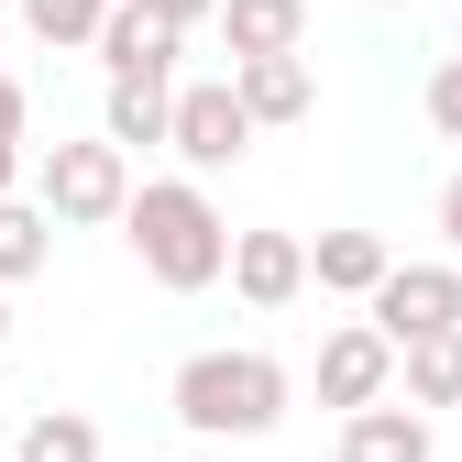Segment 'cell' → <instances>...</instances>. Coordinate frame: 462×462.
<instances>
[{
  "mask_svg": "<svg viewBox=\"0 0 462 462\" xmlns=\"http://www.w3.org/2000/svg\"><path fill=\"white\" fill-rule=\"evenodd\" d=\"M122 243H133V264L165 286V298H199V286H220V264H231V220L209 209L199 177H143L122 199Z\"/></svg>",
  "mask_w": 462,
  "mask_h": 462,
  "instance_id": "1",
  "label": "cell"
},
{
  "mask_svg": "<svg viewBox=\"0 0 462 462\" xmlns=\"http://www.w3.org/2000/svg\"><path fill=\"white\" fill-rule=\"evenodd\" d=\"M286 364L275 353H254V341H220V353H188L177 364V385H165V408H177V430H199V440H264L275 419H286Z\"/></svg>",
  "mask_w": 462,
  "mask_h": 462,
  "instance_id": "2",
  "label": "cell"
},
{
  "mask_svg": "<svg viewBox=\"0 0 462 462\" xmlns=\"http://www.w3.org/2000/svg\"><path fill=\"white\" fill-rule=\"evenodd\" d=\"M122 199H133V154H110L99 133H88V143H44V165H33V209H44L55 231L122 220Z\"/></svg>",
  "mask_w": 462,
  "mask_h": 462,
  "instance_id": "3",
  "label": "cell"
},
{
  "mask_svg": "<svg viewBox=\"0 0 462 462\" xmlns=\"http://www.w3.org/2000/svg\"><path fill=\"white\" fill-rule=\"evenodd\" d=\"M364 330L385 341V353L462 330V264H385V286L364 298Z\"/></svg>",
  "mask_w": 462,
  "mask_h": 462,
  "instance_id": "4",
  "label": "cell"
},
{
  "mask_svg": "<svg viewBox=\"0 0 462 462\" xmlns=\"http://www.w3.org/2000/svg\"><path fill=\"white\" fill-rule=\"evenodd\" d=\"M165 143L188 154V177H220V165H243V154H254V122H243V99H231V78L177 88V110H165Z\"/></svg>",
  "mask_w": 462,
  "mask_h": 462,
  "instance_id": "5",
  "label": "cell"
},
{
  "mask_svg": "<svg viewBox=\"0 0 462 462\" xmlns=\"http://www.w3.org/2000/svg\"><path fill=\"white\" fill-rule=\"evenodd\" d=\"M385 385H396V353H385L364 319H341L319 341V408H341V419H353V408H385Z\"/></svg>",
  "mask_w": 462,
  "mask_h": 462,
  "instance_id": "6",
  "label": "cell"
},
{
  "mask_svg": "<svg viewBox=\"0 0 462 462\" xmlns=\"http://www.w3.org/2000/svg\"><path fill=\"white\" fill-rule=\"evenodd\" d=\"M231 286H243L254 309H286V298H309V243L298 231H231Z\"/></svg>",
  "mask_w": 462,
  "mask_h": 462,
  "instance_id": "7",
  "label": "cell"
},
{
  "mask_svg": "<svg viewBox=\"0 0 462 462\" xmlns=\"http://www.w3.org/2000/svg\"><path fill=\"white\" fill-rule=\"evenodd\" d=\"M231 99H243L254 133H286L319 110V78H309V55H254V67H231Z\"/></svg>",
  "mask_w": 462,
  "mask_h": 462,
  "instance_id": "8",
  "label": "cell"
},
{
  "mask_svg": "<svg viewBox=\"0 0 462 462\" xmlns=\"http://www.w3.org/2000/svg\"><path fill=\"white\" fill-rule=\"evenodd\" d=\"M220 44H231V67H254V55H298L309 44V0H220Z\"/></svg>",
  "mask_w": 462,
  "mask_h": 462,
  "instance_id": "9",
  "label": "cell"
},
{
  "mask_svg": "<svg viewBox=\"0 0 462 462\" xmlns=\"http://www.w3.org/2000/svg\"><path fill=\"white\" fill-rule=\"evenodd\" d=\"M330 462H440V440H430L419 408H353L341 440H330Z\"/></svg>",
  "mask_w": 462,
  "mask_h": 462,
  "instance_id": "10",
  "label": "cell"
},
{
  "mask_svg": "<svg viewBox=\"0 0 462 462\" xmlns=\"http://www.w3.org/2000/svg\"><path fill=\"white\" fill-rule=\"evenodd\" d=\"M88 44H99V67H110V78H177V33L143 23L133 0H110V23H99Z\"/></svg>",
  "mask_w": 462,
  "mask_h": 462,
  "instance_id": "11",
  "label": "cell"
},
{
  "mask_svg": "<svg viewBox=\"0 0 462 462\" xmlns=\"http://www.w3.org/2000/svg\"><path fill=\"white\" fill-rule=\"evenodd\" d=\"M385 231H319V243H309V286H330V298H374V286H385Z\"/></svg>",
  "mask_w": 462,
  "mask_h": 462,
  "instance_id": "12",
  "label": "cell"
},
{
  "mask_svg": "<svg viewBox=\"0 0 462 462\" xmlns=\"http://www.w3.org/2000/svg\"><path fill=\"white\" fill-rule=\"evenodd\" d=\"M165 110H177V78H110L99 143H110V154H133V143H165Z\"/></svg>",
  "mask_w": 462,
  "mask_h": 462,
  "instance_id": "13",
  "label": "cell"
},
{
  "mask_svg": "<svg viewBox=\"0 0 462 462\" xmlns=\"http://www.w3.org/2000/svg\"><path fill=\"white\" fill-rule=\"evenodd\" d=\"M396 374H408V408H419V419H430V408H462V330L408 341V353H396Z\"/></svg>",
  "mask_w": 462,
  "mask_h": 462,
  "instance_id": "14",
  "label": "cell"
},
{
  "mask_svg": "<svg viewBox=\"0 0 462 462\" xmlns=\"http://www.w3.org/2000/svg\"><path fill=\"white\" fill-rule=\"evenodd\" d=\"M55 264V220L33 209V199H0V286H23V275H44Z\"/></svg>",
  "mask_w": 462,
  "mask_h": 462,
  "instance_id": "15",
  "label": "cell"
},
{
  "mask_svg": "<svg viewBox=\"0 0 462 462\" xmlns=\"http://www.w3.org/2000/svg\"><path fill=\"white\" fill-rule=\"evenodd\" d=\"M12 462H99V430H88L78 408H44V419H23Z\"/></svg>",
  "mask_w": 462,
  "mask_h": 462,
  "instance_id": "16",
  "label": "cell"
},
{
  "mask_svg": "<svg viewBox=\"0 0 462 462\" xmlns=\"http://www.w3.org/2000/svg\"><path fill=\"white\" fill-rule=\"evenodd\" d=\"M12 12H23L44 44H88V33L110 23V0H12Z\"/></svg>",
  "mask_w": 462,
  "mask_h": 462,
  "instance_id": "17",
  "label": "cell"
},
{
  "mask_svg": "<svg viewBox=\"0 0 462 462\" xmlns=\"http://www.w3.org/2000/svg\"><path fill=\"white\" fill-rule=\"evenodd\" d=\"M430 133L462 143V55H440V67H430Z\"/></svg>",
  "mask_w": 462,
  "mask_h": 462,
  "instance_id": "18",
  "label": "cell"
},
{
  "mask_svg": "<svg viewBox=\"0 0 462 462\" xmlns=\"http://www.w3.org/2000/svg\"><path fill=\"white\" fill-rule=\"evenodd\" d=\"M133 12H143V23H165V33H177V44H188V33H199V23L220 12V0H133Z\"/></svg>",
  "mask_w": 462,
  "mask_h": 462,
  "instance_id": "19",
  "label": "cell"
},
{
  "mask_svg": "<svg viewBox=\"0 0 462 462\" xmlns=\"http://www.w3.org/2000/svg\"><path fill=\"white\" fill-rule=\"evenodd\" d=\"M440 231H451V264H462V177L440 188Z\"/></svg>",
  "mask_w": 462,
  "mask_h": 462,
  "instance_id": "20",
  "label": "cell"
},
{
  "mask_svg": "<svg viewBox=\"0 0 462 462\" xmlns=\"http://www.w3.org/2000/svg\"><path fill=\"white\" fill-rule=\"evenodd\" d=\"M12 177H23V133H0V199H12Z\"/></svg>",
  "mask_w": 462,
  "mask_h": 462,
  "instance_id": "21",
  "label": "cell"
},
{
  "mask_svg": "<svg viewBox=\"0 0 462 462\" xmlns=\"http://www.w3.org/2000/svg\"><path fill=\"white\" fill-rule=\"evenodd\" d=\"M0 353H12V286H0Z\"/></svg>",
  "mask_w": 462,
  "mask_h": 462,
  "instance_id": "22",
  "label": "cell"
},
{
  "mask_svg": "<svg viewBox=\"0 0 462 462\" xmlns=\"http://www.w3.org/2000/svg\"><path fill=\"white\" fill-rule=\"evenodd\" d=\"M0 12H12V0H0Z\"/></svg>",
  "mask_w": 462,
  "mask_h": 462,
  "instance_id": "23",
  "label": "cell"
}]
</instances>
